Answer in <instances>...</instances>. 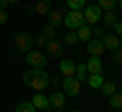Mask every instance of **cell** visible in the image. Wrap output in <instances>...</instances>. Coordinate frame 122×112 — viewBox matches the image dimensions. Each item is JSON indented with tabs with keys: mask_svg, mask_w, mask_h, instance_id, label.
I'll return each mask as SVG.
<instances>
[{
	"mask_svg": "<svg viewBox=\"0 0 122 112\" xmlns=\"http://www.w3.org/2000/svg\"><path fill=\"white\" fill-rule=\"evenodd\" d=\"M45 47H47V53H49L51 57H59L61 53H63V47H61V43H59V41H55V39L47 41V45H45Z\"/></svg>",
	"mask_w": 122,
	"mask_h": 112,
	"instance_id": "14",
	"label": "cell"
},
{
	"mask_svg": "<svg viewBox=\"0 0 122 112\" xmlns=\"http://www.w3.org/2000/svg\"><path fill=\"white\" fill-rule=\"evenodd\" d=\"M102 33H104V29H102V27L92 29V37H94V39H102Z\"/></svg>",
	"mask_w": 122,
	"mask_h": 112,
	"instance_id": "29",
	"label": "cell"
},
{
	"mask_svg": "<svg viewBox=\"0 0 122 112\" xmlns=\"http://www.w3.org/2000/svg\"><path fill=\"white\" fill-rule=\"evenodd\" d=\"M75 67H77V63H73L71 59H63L59 63V71L65 75V78H71V75H75Z\"/></svg>",
	"mask_w": 122,
	"mask_h": 112,
	"instance_id": "10",
	"label": "cell"
},
{
	"mask_svg": "<svg viewBox=\"0 0 122 112\" xmlns=\"http://www.w3.org/2000/svg\"><path fill=\"white\" fill-rule=\"evenodd\" d=\"M86 67H87V73H102V57H94L92 55L90 59H87V63H86Z\"/></svg>",
	"mask_w": 122,
	"mask_h": 112,
	"instance_id": "11",
	"label": "cell"
},
{
	"mask_svg": "<svg viewBox=\"0 0 122 112\" xmlns=\"http://www.w3.org/2000/svg\"><path fill=\"white\" fill-rule=\"evenodd\" d=\"M86 49H87V53L94 55V57H102V53L106 51L104 43H102L100 39H90V41H87V45H86Z\"/></svg>",
	"mask_w": 122,
	"mask_h": 112,
	"instance_id": "8",
	"label": "cell"
},
{
	"mask_svg": "<svg viewBox=\"0 0 122 112\" xmlns=\"http://www.w3.org/2000/svg\"><path fill=\"white\" fill-rule=\"evenodd\" d=\"M47 18H49V25H51V27L63 25V14H61L59 10H53V8H51V12L47 14Z\"/></svg>",
	"mask_w": 122,
	"mask_h": 112,
	"instance_id": "15",
	"label": "cell"
},
{
	"mask_svg": "<svg viewBox=\"0 0 122 112\" xmlns=\"http://www.w3.org/2000/svg\"><path fill=\"white\" fill-rule=\"evenodd\" d=\"M8 6H10V2H8V0H0V10H6Z\"/></svg>",
	"mask_w": 122,
	"mask_h": 112,
	"instance_id": "32",
	"label": "cell"
},
{
	"mask_svg": "<svg viewBox=\"0 0 122 112\" xmlns=\"http://www.w3.org/2000/svg\"><path fill=\"white\" fill-rule=\"evenodd\" d=\"M102 16H104L102 21H104V25H106V27H114V22L118 21L116 14H114V10H106V14H102Z\"/></svg>",
	"mask_w": 122,
	"mask_h": 112,
	"instance_id": "22",
	"label": "cell"
},
{
	"mask_svg": "<svg viewBox=\"0 0 122 112\" xmlns=\"http://www.w3.org/2000/svg\"><path fill=\"white\" fill-rule=\"evenodd\" d=\"M26 63L33 65V67H41V69H43L45 65H47V57H45L43 53H39V51L33 49V51L26 53Z\"/></svg>",
	"mask_w": 122,
	"mask_h": 112,
	"instance_id": "6",
	"label": "cell"
},
{
	"mask_svg": "<svg viewBox=\"0 0 122 112\" xmlns=\"http://www.w3.org/2000/svg\"><path fill=\"white\" fill-rule=\"evenodd\" d=\"M37 108L33 106V102H20L16 108H14V112H35Z\"/></svg>",
	"mask_w": 122,
	"mask_h": 112,
	"instance_id": "23",
	"label": "cell"
},
{
	"mask_svg": "<svg viewBox=\"0 0 122 112\" xmlns=\"http://www.w3.org/2000/svg\"><path fill=\"white\" fill-rule=\"evenodd\" d=\"M114 31H116L118 37H122V21H116V22H114Z\"/></svg>",
	"mask_w": 122,
	"mask_h": 112,
	"instance_id": "30",
	"label": "cell"
},
{
	"mask_svg": "<svg viewBox=\"0 0 122 112\" xmlns=\"http://www.w3.org/2000/svg\"><path fill=\"white\" fill-rule=\"evenodd\" d=\"M100 18H102V8H100L98 4L87 6L86 12H83V21H86V25H96Z\"/></svg>",
	"mask_w": 122,
	"mask_h": 112,
	"instance_id": "5",
	"label": "cell"
},
{
	"mask_svg": "<svg viewBox=\"0 0 122 112\" xmlns=\"http://www.w3.org/2000/svg\"><path fill=\"white\" fill-rule=\"evenodd\" d=\"M87 84H90V88H94V90H100V86L104 84L102 73H90V80H87Z\"/></svg>",
	"mask_w": 122,
	"mask_h": 112,
	"instance_id": "17",
	"label": "cell"
},
{
	"mask_svg": "<svg viewBox=\"0 0 122 112\" xmlns=\"http://www.w3.org/2000/svg\"><path fill=\"white\" fill-rule=\"evenodd\" d=\"M14 45H16V49H20L22 53H29L33 51V47H35V41H33V37H30L29 33H16V37H14Z\"/></svg>",
	"mask_w": 122,
	"mask_h": 112,
	"instance_id": "3",
	"label": "cell"
},
{
	"mask_svg": "<svg viewBox=\"0 0 122 112\" xmlns=\"http://www.w3.org/2000/svg\"><path fill=\"white\" fill-rule=\"evenodd\" d=\"M43 35H45V39H47V41H51V39H55L57 31H55V27L47 25V27H45V29H43Z\"/></svg>",
	"mask_w": 122,
	"mask_h": 112,
	"instance_id": "26",
	"label": "cell"
},
{
	"mask_svg": "<svg viewBox=\"0 0 122 112\" xmlns=\"http://www.w3.org/2000/svg\"><path fill=\"white\" fill-rule=\"evenodd\" d=\"M83 12L81 10H69V12L63 16V25L67 27V31H77L83 25Z\"/></svg>",
	"mask_w": 122,
	"mask_h": 112,
	"instance_id": "2",
	"label": "cell"
},
{
	"mask_svg": "<svg viewBox=\"0 0 122 112\" xmlns=\"http://www.w3.org/2000/svg\"><path fill=\"white\" fill-rule=\"evenodd\" d=\"M102 43H104L106 49H112V51H116V49H120V37H118L116 33H108V35H102Z\"/></svg>",
	"mask_w": 122,
	"mask_h": 112,
	"instance_id": "7",
	"label": "cell"
},
{
	"mask_svg": "<svg viewBox=\"0 0 122 112\" xmlns=\"http://www.w3.org/2000/svg\"><path fill=\"white\" fill-rule=\"evenodd\" d=\"M69 112H79V110H69Z\"/></svg>",
	"mask_w": 122,
	"mask_h": 112,
	"instance_id": "35",
	"label": "cell"
},
{
	"mask_svg": "<svg viewBox=\"0 0 122 112\" xmlns=\"http://www.w3.org/2000/svg\"><path fill=\"white\" fill-rule=\"evenodd\" d=\"M49 102H51V108L61 110L63 104H65V94H63V92H53V94L49 96Z\"/></svg>",
	"mask_w": 122,
	"mask_h": 112,
	"instance_id": "13",
	"label": "cell"
},
{
	"mask_svg": "<svg viewBox=\"0 0 122 112\" xmlns=\"http://www.w3.org/2000/svg\"><path fill=\"white\" fill-rule=\"evenodd\" d=\"M67 6L69 10H81L86 6V0H67Z\"/></svg>",
	"mask_w": 122,
	"mask_h": 112,
	"instance_id": "24",
	"label": "cell"
},
{
	"mask_svg": "<svg viewBox=\"0 0 122 112\" xmlns=\"http://www.w3.org/2000/svg\"><path fill=\"white\" fill-rule=\"evenodd\" d=\"M33 41H35L37 47H45V45H47V39H45V35H37V37H33Z\"/></svg>",
	"mask_w": 122,
	"mask_h": 112,
	"instance_id": "28",
	"label": "cell"
},
{
	"mask_svg": "<svg viewBox=\"0 0 122 112\" xmlns=\"http://www.w3.org/2000/svg\"><path fill=\"white\" fill-rule=\"evenodd\" d=\"M33 12H37L39 16H47L51 12V2L49 0H39L35 6H33Z\"/></svg>",
	"mask_w": 122,
	"mask_h": 112,
	"instance_id": "12",
	"label": "cell"
},
{
	"mask_svg": "<svg viewBox=\"0 0 122 112\" xmlns=\"http://www.w3.org/2000/svg\"><path fill=\"white\" fill-rule=\"evenodd\" d=\"M100 90H102V94H104V96H112L114 92H116V84H114V82H104L100 86Z\"/></svg>",
	"mask_w": 122,
	"mask_h": 112,
	"instance_id": "21",
	"label": "cell"
},
{
	"mask_svg": "<svg viewBox=\"0 0 122 112\" xmlns=\"http://www.w3.org/2000/svg\"><path fill=\"white\" fill-rule=\"evenodd\" d=\"M22 82L29 88L41 92V90H45L49 86V73L45 69H41V67H30V69H26L22 73Z\"/></svg>",
	"mask_w": 122,
	"mask_h": 112,
	"instance_id": "1",
	"label": "cell"
},
{
	"mask_svg": "<svg viewBox=\"0 0 122 112\" xmlns=\"http://www.w3.org/2000/svg\"><path fill=\"white\" fill-rule=\"evenodd\" d=\"M77 39H79V41H86V43L92 39V29H90V25L83 22V25L77 29Z\"/></svg>",
	"mask_w": 122,
	"mask_h": 112,
	"instance_id": "16",
	"label": "cell"
},
{
	"mask_svg": "<svg viewBox=\"0 0 122 112\" xmlns=\"http://www.w3.org/2000/svg\"><path fill=\"white\" fill-rule=\"evenodd\" d=\"M6 18H8V16H6V10H0V27L6 22Z\"/></svg>",
	"mask_w": 122,
	"mask_h": 112,
	"instance_id": "31",
	"label": "cell"
},
{
	"mask_svg": "<svg viewBox=\"0 0 122 112\" xmlns=\"http://www.w3.org/2000/svg\"><path fill=\"white\" fill-rule=\"evenodd\" d=\"M79 84H81V82H77L73 75H71V78H65L63 82H61V86H63V94L69 96V98L77 96L79 94Z\"/></svg>",
	"mask_w": 122,
	"mask_h": 112,
	"instance_id": "4",
	"label": "cell"
},
{
	"mask_svg": "<svg viewBox=\"0 0 122 112\" xmlns=\"http://www.w3.org/2000/svg\"><path fill=\"white\" fill-rule=\"evenodd\" d=\"M8 2H10V4H12V2H20V0H8Z\"/></svg>",
	"mask_w": 122,
	"mask_h": 112,
	"instance_id": "33",
	"label": "cell"
},
{
	"mask_svg": "<svg viewBox=\"0 0 122 112\" xmlns=\"http://www.w3.org/2000/svg\"><path fill=\"white\" fill-rule=\"evenodd\" d=\"M118 6H120V8H122V0H118Z\"/></svg>",
	"mask_w": 122,
	"mask_h": 112,
	"instance_id": "34",
	"label": "cell"
},
{
	"mask_svg": "<svg viewBox=\"0 0 122 112\" xmlns=\"http://www.w3.org/2000/svg\"><path fill=\"white\" fill-rule=\"evenodd\" d=\"M120 49H122V45H120Z\"/></svg>",
	"mask_w": 122,
	"mask_h": 112,
	"instance_id": "36",
	"label": "cell"
},
{
	"mask_svg": "<svg viewBox=\"0 0 122 112\" xmlns=\"http://www.w3.org/2000/svg\"><path fill=\"white\" fill-rule=\"evenodd\" d=\"M108 98H110V108H114V110H120V108H122V92H120V94L114 92V94L108 96Z\"/></svg>",
	"mask_w": 122,
	"mask_h": 112,
	"instance_id": "18",
	"label": "cell"
},
{
	"mask_svg": "<svg viewBox=\"0 0 122 112\" xmlns=\"http://www.w3.org/2000/svg\"><path fill=\"white\" fill-rule=\"evenodd\" d=\"M30 102H33V106H35L37 110H51V102H49V98L43 96V94H35Z\"/></svg>",
	"mask_w": 122,
	"mask_h": 112,
	"instance_id": "9",
	"label": "cell"
},
{
	"mask_svg": "<svg viewBox=\"0 0 122 112\" xmlns=\"http://www.w3.org/2000/svg\"><path fill=\"white\" fill-rule=\"evenodd\" d=\"M112 61L116 65H122V49H116V51H112Z\"/></svg>",
	"mask_w": 122,
	"mask_h": 112,
	"instance_id": "27",
	"label": "cell"
},
{
	"mask_svg": "<svg viewBox=\"0 0 122 112\" xmlns=\"http://www.w3.org/2000/svg\"><path fill=\"white\" fill-rule=\"evenodd\" d=\"M102 10H114L118 6V0H96Z\"/></svg>",
	"mask_w": 122,
	"mask_h": 112,
	"instance_id": "19",
	"label": "cell"
},
{
	"mask_svg": "<svg viewBox=\"0 0 122 112\" xmlns=\"http://www.w3.org/2000/svg\"><path fill=\"white\" fill-rule=\"evenodd\" d=\"M63 41H65V43L67 45H75V43H77V33H73V31H67V33H65V37H63Z\"/></svg>",
	"mask_w": 122,
	"mask_h": 112,
	"instance_id": "25",
	"label": "cell"
},
{
	"mask_svg": "<svg viewBox=\"0 0 122 112\" xmlns=\"http://www.w3.org/2000/svg\"><path fill=\"white\" fill-rule=\"evenodd\" d=\"M86 75H87V67H86V63L77 65V67H75V75H73V78L77 80V82H86Z\"/></svg>",
	"mask_w": 122,
	"mask_h": 112,
	"instance_id": "20",
	"label": "cell"
}]
</instances>
